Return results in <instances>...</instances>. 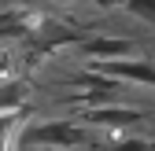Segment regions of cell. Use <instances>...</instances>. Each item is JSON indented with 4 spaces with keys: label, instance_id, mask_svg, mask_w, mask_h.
I'll return each mask as SVG.
<instances>
[{
    "label": "cell",
    "instance_id": "cell-1",
    "mask_svg": "<svg viewBox=\"0 0 155 151\" xmlns=\"http://www.w3.org/2000/svg\"><path fill=\"white\" fill-rule=\"evenodd\" d=\"M96 70H104L118 81L155 88V63H148V59H126V55H118V59H96Z\"/></svg>",
    "mask_w": 155,
    "mask_h": 151
},
{
    "label": "cell",
    "instance_id": "cell-2",
    "mask_svg": "<svg viewBox=\"0 0 155 151\" xmlns=\"http://www.w3.org/2000/svg\"><path fill=\"white\" fill-rule=\"evenodd\" d=\"M22 144H55V147H78L85 144V129H78L70 122H52V125H37L30 133H22Z\"/></svg>",
    "mask_w": 155,
    "mask_h": 151
},
{
    "label": "cell",
    "instance_id": "cell-3",
    "mask_svg": "<svg viewBox=\"0 0 155 151\" xmlns=\"http://www.w3.org/2000/svg\"><path fill=\"white\" fill-rule=\"evenodd\" d=\"M81 52L89 59H118V55H133L137 44L129 37H89V41H81Z\"/></svg>",
    "mask_w": 155,
    "mask_h": 151
},
{
    "label": "cell",
    "instance_id": "cell-4",
    "mask_svg": "<svg viewBox=\"0 0 155 151\" xmlns=\"http://www.w3.org/2000/svg\"><path fill=\"white\" fill-rule=\"evenodd\" d=\"M85 122L92 125H107V129H126V125H140L144 114L140 111H133V107H96V111H85Z\"/></svg>",
    "mask_w": 155,
    "mask_h": 151
},
{
    "label": "cell",
    "instance_id": "cell-5",
    "mask_svg": "<svg viewBox=\"0 0 155 151\" xmlns=\"http://www.w3.org/2000/svg\"><path fill=\"white\" fill-rule=\"evenodd\" d=\"M26 100V88L18 85V81H11V85H0V111H11V107H18Z\"/></svg>",
    "mask_w": 155,
    "mask_h": 151
},
{
    "label": "cell",
    "instance_id": "cell-6",
    "mask_svg": "<svg viewBox=\"0 0 155 151\" xmlns=\"http://www.w3.org/2000/svg\"><path fill=\"white\" fill-rule=\"evenodd\" d=\"M126 8L137 15V18H144V22L155 26V0H126Z\"/></svg>",
    "mask_w": 155,
    "mask_h": 151
},
{
    "label": "cell",
    "instance_id": "cell-7",
    "mask_svg": "<svg viewBox=\"0 0 155 151\" xmlns=\"http://www.w3.org/2000/svg\"><path fill=\"white\" fill-rule=\"evenodd\" d=\"M96 4H100V8H122L126 0H96Z\"/></svg>",
    "mask_w": 155,
    "mask_h": 151
},
{
    "label": "cell",
    "instance_id": "cell-8",
    "mask_svg": "<svg viewBox=\"0 0 155 151\" xmlns=\"http://www.w3.org/2000/svg\"><path fill=\"white\" fill-rule=\"evenodd\" d=\"M0 66H4V55H0Z\"/></svg>",
    "mask_w": 155,
    "mask_h": 151
}]
</instances>
